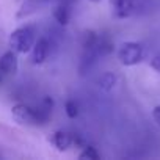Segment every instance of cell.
<instances>
[{"mask_svg":"<svg viewBox=\"0 0 160 160\" xmlns=\"http://www.w3.org/2000/svg\"><path fill=\"white\" fill-rule=\"evenodd\" d=\"M108 2L116 19L141 16L152 8V0H108Z\"/></svg>","mask_w":160,"mask_h":160,"instance_id":"6da1fadb","label":"cell"},{"mask_svg":"<svg viewBox=\"0 0 160 160\" xmlns=\"http://www.w3.org/2000/svg\"><path fill=\"white\" fill-rule=\"evenodd\" d=\"M36 41V33L32 25L19 27L10 35V47L16 53H28L32 52V47Z\"/></svg>","mask_w":160,"mask_h":160,"instance_id":"7a4b0ae2","label":"cell"},{"mask_svg":"<svg viewBox=\"0 0 160 160\" xmlns=\"http://www.w3.org/2000/svg\"><path fill=\"white\" fill-rule=\"evenodd\" d=\"M116 57L122 66H135V64L141 63V60L144 57V47L140 42L129 41V42L121 44Z\"/></svg>","mask_w":160,"mask_h":160,"instance_id":"3957f363","label":"cell"},{"mask_svg":"<svg viewBox=\"0 0 160 160\" xmlns=\"http://www.w3.org/2000/svg\"><path fill=\"white\" fill-rule=\"evenodd\" d=\"M11 113L14 116V119L21 124H27V126H42V121L36 112V108H32L25 104H16L11 107Z\"/></svg>","mask_w":160,"mask_h":160,"instance_id":"277c9868","label":"cell"},{"mask_svg":"<svg viewBox=\"0 0 160 160\" xmlns=\"http://www.w3.org/2000/svg\"><path fill=\"white\" fill-rule=\"evenodd\" d=\"M50 53V41L47 38H39L35 41L32 47V63L33 64H41L47 60Z\"/></svg>","mask_w":160,"mask_h":160,"instance_id":"5b68a950","label":"cell"},{"mask_svg":"<svg viewBox=\"0 0 160 160\" xmlns=\"http://www.w3.org/2000/svg\"><path fill=\"white\" fill-rule=\"evenodd\" d=\"M49 141L58 149V151H68L74 144V133L66 132V130H55L50 133Z\"/></svg>","mask_w":160,"mask_h":160,"instance_id":"8992f818","label":"cell"},{"mask_svg":"<svg viewBox=\"0 0 160 160\" xmlns=\"http://www.w3.org/2000/svg\"><path fill=\"white\" fill-rule=\"evenodd\" d=\"M18 68H19V60L14 50H8L0 57V74H16Z\"/></svg>","mask_w":160,"mask_h":160,"instance_id":"52a82bcc","label":"cell"},{"mask_svg":"<svg viewBox=\"0 0 160 160\" xmlns=\"http://www.w3.org/2000/svg\"><path fill=\"white\" fill-rule=\"evenodd\" d=\"M57 7L53 8V19L60 25H66L71 19V10H72V0H57Z\"/></svg>","mask_w":160,"mask_h":160,"instance_id":"ba28073f","label":"cell"},{"mask_svg":"<svg viewBox=\"0 0 160 160\" xmlns=\"http://www.w3.org/2000/svg\"><path fill=\"white\" fill-rule=\"evenodd\" d=\"M52 108H53V101H52V98L46 96V98L41 101V104L38 105V108H36V112H38V115H39V118H41V121H42V126L47 124V121L50 119Z\"/></svg>","mask_w":160,"mask_h":160,"instance_id":"9c48e42d","label":"cell"},{"mask_svg":"<svg viewBox=\"0 0 160 160\" xmlns=\"http://www.w3.org/2000/svg\"><path fill=\"white\" fill-rule=\"evenodd\" d=\"M115 50V44L108 35H99L98 36V52L101 57L110 55Z\"/></svg>","mask_w":160,"mask_h":160,"instance_id":"30bf717a","label":"cell"},{"mask_svg":"<svg viewBox=\"0 0 160 160\" xmlns=\"http://www.w3.org/2000/svg\"><path fill=\"white\" fill-rule=\"evenodd\" d=\"M98 83H99V88H101L102 91L108 93V91L113 90V87H115V83H116V75H115L113 72H105V74H102V75L99 77Z\"/></svg>","mask_w":160,"mask_h":160,"instance_id":"8fae6325","label":"cell"},{"mask_svg":"<svg viewBox=\"0 0 160 160\" xmlns=\"http://www.w3.org/2000/svg\"><path fill=\"white\" fill-rule=\"evenodd\" d=\"M78 158L80 160H99L101 155H99V152L96 151L94 146L87 144V146H83V151L78 154Z\"/></svg>","mask_w":160,"mask_h":160,"instance_id":"7c38bea8","label":"cell"},{"mask_svg":"<svg viewBox=\"0 0 160 160\" xmlns=\"http://www.w3.org/2000/svg\"><path fill=\"white\" fill-rule=\"evenodd\" d=\"M64 110H66V115L69 118H75L78 115V108H77V104L74 101H68L64 104Z\"/></svg>","mask_w":160,"mask_h":160,"instance_id":"4fadbf2b","label":"cell"},{"mask_svg":"<svg viewBox=\"0 0 160 160\" xmlns=\"http://www.w3.org/2000/svg\"><path fill=\"white\" fill-rule=\"evenodd\" d=\"M151 68L157 72H160V55H155L152 60H151Z\"/></svg>","mask_w":160,"mask_h":160,"instance_id":"5bb4252c","label":"cell"},{"mask_svg":"<svg viewBox=\"0 0 160 160\" xmlns=\"http://www.w3.org/2000/svg\"><path fill=\"white\" fill-rule=\"evenodd\" d=\"M152 118H154L155 124L160 127V105H157V107L152 110Z\"/></svg>","mask_w":160,"mask_h":160,"instance_id":"9a60e30c","label":"cell"},{"mask_svg":"<svg viewBox=\"0 0 160 160\" xmlns=\"http://www.w3.org/2000/svg\"><path fill=\"white\" fill-rule=\"evenodd\" d=\"M47 2H52V0H41V3H47Z\"/></svg>","mask_w":160,"mask_h":160,"instance_id":"2e32d148","label":"cell"},{"mask_svg":"<svg viewBox=\"0 0 160 160\" xmlns=\"http://www.w3.org/2000/svg\"><path fill=\"white\" fill-rule=\"evenodd\" d=\"M91 2H94V3H98V2H101V0H91Z\"/></svg>","mask_w":160,"mask_h":160,"instance_id":"e0dca14e","label":"cell"}]
</instances>
